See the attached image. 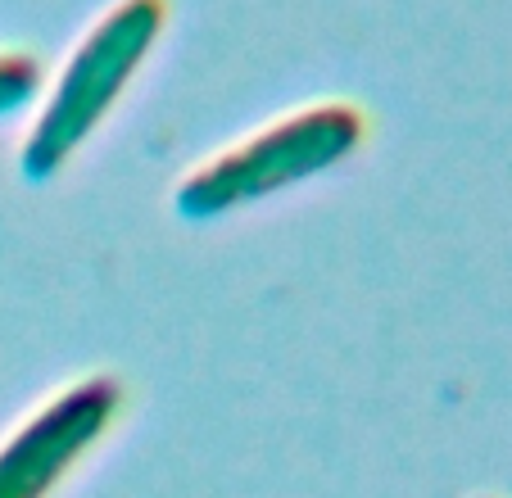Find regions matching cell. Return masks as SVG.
Here are the masks:
<instances>
[{"mask_svg":"<svg viewBox=\"0 0 512 498\" xmlns=\"http://www.w3.org/2000/svg\"><path fill=\"white\" fill-rule=\"evenodd\" d=\"M368 141V114L349 100H313L245 132L177 182V213L213 222L331 173Z\"/></svg>","mask_w":512,"mask_h":498,"instance_id":"1","label":"cell"},{"mask_svg":"<svg viewBox=\"0 0 512 498\" xmlns=\"http://www.w3.org/2000/svg\"><path fill=\"white\" fill-rule=\"evenodd\" d=\"M168 28V0H118L68 50L23 141V173L46 182L105 127Z\"/></svg>","mask_w":512,"mask_h":498,"instance_id":"2","label":"cell"},{"mask_svg":"<svg viewBox=\"0 0 512 498\" xmlns=\"http://www.w3.org/2000/svg\"><path fill=\"white\" fill-rule=\"evenodd\" d=\"M127 408L114 372L68 381L0 440V498H55L64 480L105 444Z\"/></svg>","mask_w":512,"mask_h":498,"instance_id":"3","label":"cell"},{"mask_svg":"<svg viewBox=\"0 0 512 498\" xmlns=\"http://www.w3.org/2000/svg\"><path fill=\"white\" fill-rule=\"evenodd\" d=\"M41 91V64L37 55L28 50H14V46H0V118L19 114L37 100Z\"/></svg>","mask_w":512,"mask_h":498,"instance_id":"4","label":"cell"}]
</instances>
